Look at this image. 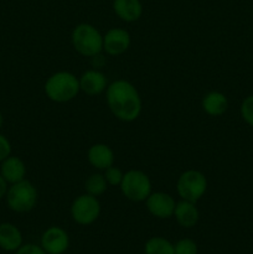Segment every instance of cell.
Returning <instances> with one entry per match:
<instances>
[{"mask_svg": "<svg viewBox=\"0 0 253 254\" xmlns=\"http://www.w3.org/2000/svg\"><path fill=\"white\" fill-rule=\"evenodd\" d=\"M106 102L111 113L124 123L136 121L143 109V102L138 89L126 79H116L108 84Z\"/></svg>", "mask_w": 253, "mask_h": 254, "instance_id": "6da1fadb", "label": "cell"}, {"mask_svg": "<svg viewBox=\"0 0 253 254\" xmlns=\"http://www.w3.org/2000/svg\"><path fill=\"white\" fill-rule=\"evenodd\" d=\"M44 92L51 102L67 103L73 101L81 92L79 79L69 71H57L46 79Z\"/></svg>", "mask_w": 253, "mask_h": 254, "instance_id": "7a4b0ae2", "label": "cell"}, {"mask_svg": "<svg viewBox=\"0 0 253 254\" xmlns=\"http://www.w3.org/2000/svg\"><path fill=\"white\" fill-rule=\"evenodd\" d=\"M71 42L74 51L83 57H93L103 52V35L94 25L81 22L72 30Z\"/></svg>", "mask_w": 253, "mask_h": 254, "instance_id": "3957f363", "label": "cell"}, {"mask_svg": "<svg viewBox=\"0 0 253 254\" xmlns=\"http://www.w3.org/2000/svg\"><path fill=\"white\" fill-rule=\"evenodd\" d=\"M39 200L37 189L29 180H21L9 185L5 201L12 212L27 213L35 208Z\"/></svg>", "mask_w": 253, "mask_h": 254, "instance_id": "277c9868", "label": "cell"}, {"mask_svg": "<svg viewBox=\"0 0 253 254\" xmlns=\"http://www.w3.org/2000/svg\"><path fill=\"white\" fill-rule=\"evenodd\" d=\"M122 193L131 202H143L153 192V185L148 174L138 169H131L124 173L121 185Z\"/></svg>", "mask_w": 253, "mask_h": 254, "instance_id": "5b68a950", "label": "cell"}, {"mask_svg": "<svg viewBox=\"0 0 253 254\" xmlns=\"http://www.w3.org/2000/svg\"><path fill=\"white\" fill-rule=\"evenodd\" d=\"M207 191L205 174L196 169H189L180 174L176 181V192L181 200L197 203Z\"/></svg>", "mask_w": 253, "mask_h": 254, "instance_id": "8992f818", "label": "cell"}, {"mask_svg": "<svg viewBox=\"0 0 253 254\" xmlns=\"http://www.w3.org/2000/svg\"><path fill=\"white\" fill-rule=\"evenodd\" d=\"M71 217L77 225L89 226L98 220L101 215V202L98 197L89 195V193H82L77 196L72 202Z\"/></svg>", "mask_w": 253, "mask_h": 254, "instance_id": "52a82bcc", "label": "cell"}, {"mask_svg": "<svg viewBox=\"0 0 253 254\" xmlns=\"http://www.w3.org/2000/svg\"><path fill=\"white\" fill-rule=\"evenodd\" d=\"M144 202H145L146 210L153 217L166 220L174 216L176 201L170 193L164 192V191L151 192Z\"/></svg>", "mask_w": 253, "mask_h": 254, "instance_id": "ba28073f", "label": "cell"}, {"mask_svg": "<svg viewBox=\"0 0 253 254\" xmlns=\"http://www.w3.org/2000/svg\"><path fill=\"white\" fill-rule=\"evenodd\" d=\"M42 250L47 254H63L69 247V236L59 226H51L41 236Z\"/></svg>", "mask_w": 253, "mask_h": 254, "instance_id": "9c48e42d", "label": "cell"}, {"mask_svg": "<svg viewBox=\"0 0 253 254\" xmlns=\"http://www.w3.org/2000/svg\"><path fill=\"white\" fill-rule=\"evenodd\" d=\"M130 34L122 27H112L103 35V52L108 56H121L130 46Z\"/></svg>", "mask_w": 253, "mask_h": 254, "instance_id": "30bf717a", "label": "cell"}, {"mask_svg": "<svg viewBox=\"0 0 253 254\" xmlns=\"http://www.w3.org/2000/svg\"><path fill=\"white\" fill-rule=\"evenodd\" d=\"M78 79L81 92L89 97L102 94L103 92H106L107 87H108L106 74L99 71L98 68L87 69L78 77Z\"/></svg>", "mask_w": 253, "mask_h": 254, "instance_id": "8fae6325", "label": "cell"}, {"mask_svg": "<svg viewBox=\"0 0 253 254\" xmlns=\"http://www.w3.org/2000/svg\"><path fill=\"white\" fill-rule=\"evenodd\" d=\"M87 160L91 164L92 168L96 170L104 171L109 166L114 165L116 155L113 149L104 143H97L89 146L87 151Z\"/></svg>", "mask_w": 253, "mask_h": 254, "instance_id": "7c38bea8", "label": "cell"}, {"mask_svg": "<svg viewBox=\"0 0 253 254\" xmlns=\"http://www.w3.org/2000/svg\"><path fill=\"white\" fill-rule=\"evenodd\" d=\"M26 165L19 156L10 155L0 163V175L9 185L26 179Z\"/></svg>", "mask_w": 253, "mask_h": 254, "instance_id": "4fadbf2b", "label": "cell"}, {"mask_svg": "<svg viewBox=\"0 0 253 254\" xmlns=\"http://www.w3.org/2000/svg\"><path fill=\"white\" fill-rule=\"evenodd\" d=\"M173 217H175L176 222L183 228H192L200 220V211L195 202L180 200L176 202Z\"/></svg>", "mask_w": 253, "mask_h": 254, "instance_id": "5bb4252c", "label": "cell"}, {"mask_svg": "<svg viewBox=\"0 0 253 254\" xmlns=\"http://www.w3.org/2000/svg\"><path fill=\"white\" fill-rule=\"evenodd\" d=\"M114 14L124 22H135L143 15V4L140 0H113Z\"/></svg>", "mask_w": 253, "mask_h": 254, "instance_id": "9a60e30c", "label": "cell"}, {"mask_svg": "<svg viewBox=\"0 0 253 254\" xmlns=\"http://www.w3.org/2000/svg\"><path fill=\"white\" fill-rule=\"evenodd\" d=\"M22 233L14 223H0V248L5 252H16L22 246Z\"/></svg>", "mask_w": 253, "mask_h": 254, "instance_id": "2e32d148", "label": "cell"}, {"mask_svg": "<svg viewBox=\"0 0 253 254\" xmlns=\"http://www.w3.org/2000/svg\"><path fill=\"white\" fill-rule=\"evenodd\" d=\"M201 108L207 116L221 117L228 109V99L226 94L220 91H211L203 96Z\"/></svg>", "mask_w": 253, "mask_h": 254, "instance_id": "e0dca14e", "label": "cell"}, {"mask_svg": "<svg viewBox=\"0 0 253 254\" xmlns=\"http://www.w3.org/2000/svg\"><path fill=\"white\" fill-rule=\"evenodd\" d=\"M144 253L145 254H174V245L169 240L164 237L149 238L144 245Z\"/></svg>", "mask_w": 253, "mask_h": 254, "instance_id": "ac0fdd59", "label": "cell"}, {"mask_svg": "<svg viewBox=\"0 0 253 254\" xmlns=\"http://www.w3.org/2000/svg\"><path fill=\"white\" fill-rule=\"evenodd\" d=\"M108 184H107L104 175L101 173H93L86 179L84 181V190L87 193L94 196V197H99L103 195L107 191Z\"/></svg>", "mask_w": 253, "mask_h": 254, "instance_id": "d6986e66", "label": "cell"}, {"mask_svg": "<svg viewBox=\"0 0 253 254\" xmlns=\"http://www.w3.org/2000/svg\"><path fill=\"white\" fill-rule=\"evenodd\" d=\"M198 247L191 238H181L174 245V254H197Z\"/></svg>", "mask_w": 253, "mask_h": 254, "instance_id": "ffe728a7", "label": "cell"}, {"mask_svg": "<svg viewBox=\"0 0 253 254\" xmlns=\"http://www.w3.org/2000/svg\"><path fill=\"white\" fill-rule=\"evenodd\" d=\"M240 113L243 122L253 128V94L243 99L242 103H241Z\"/></svg>", "mask_w": 253, "mask_h": 254, "instance_id": "44dd1931", "label": "cell"}, {"mask_svg": "<svg viewBox=\"0 0 253 254\" xmlns=\"http://www.w3.org/2000/svg\"><path fill=\"white\" fill-rule=\"evenodd\" d=\"M103 175L108 186H119L123 180L124 173L119 168L112 165L103 171Z\"/></svg>", "mask_w": 253, "mask_h": 254, "instance_id": "7402d4cb", "label": "cell"}, {"mask_svg": "<svg viewBox=\"0 0 253 254\" xmlns=\"http://www.w3.org/2000/svg\"><path fill=\"white\" fill-rule=\"evenodd\" d=\"M11 151L12 146L10 140L4 135V134L0 133V163H1L2 160H5L7 156L11 155Z\"/></svg>", "mask_w": 253, "mask_h": 254, "instance_id": "603a6c76", "label": "cell"}, {"mask_svg": "<svg viewBox=\"0 0 253 254\" xmlns=\"http://www.w3.org/2000/svg\"><path fill=\"white\" fill-rule=\"evenodd\" d=\"M15 254H47L42 250L41 246L34 245V243H27V245H22L19 250L15 252Z\"/></svg>", "mask_w": 253, "mask_h": 254, "instance_id": "cb8c5ba5", "label": "cell"}, {"mask_svg": "<svg viewBox=\"0 0 253 254\" xmlns=\"http://www.w3.org/2000/svg\"><path fill=\"white\" fill-rule=\"evenodd\" d=\"M7 189H9V184L4 180L1 175H0V200L5 198L7 192Z\"/></svg>", "mask_w": 253, "mask_h": 254, "instance_id": "d4e9b609", "label": "cell"}, {"mask_svg": "<svg viewBox=\"0 0 253 254\" xmlns=\"http://www.w3.org/2000/svg\"><path fill=\"white\" fill-rule=\"evenodd\" d=\"M2 126H4V116H2V113L0 112V129L2 128Z\"/></svg>", "mask_w": 253, "mask_h": 254, "instance_id": "484cf974", "label": "cell"}]
</instances>
